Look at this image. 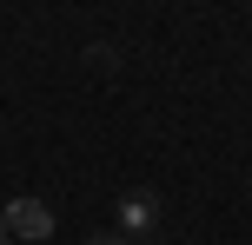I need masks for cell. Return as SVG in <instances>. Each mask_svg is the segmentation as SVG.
I'll return each instance as SVG.
<instances>
[{
  "label": "cell",
  "instance_id": "obj_2",
  "mask_svg": "<svg viewBox=\"0 0 252 245\" xmlns=\"http://www.w3.org/2000/svg\"><path fill=\"white\" fill-rule=\"evenodd\" d=\"M113 219H120V232L153 239V232H159V199H153V192H126L120 206H113Z\"/></svg>",
  "mask_w": 252,
  "mask_h": 245
},
{
  "label": "cell",
  "instance_id": "obj_3",
  "mask_svg": "<svg viewBox=\"0 0 252 245\" xmlns=\"http://www.w3.org/2000/svg\"><path fill=\"white\" fill-rule=\"evenodd\" d=\"M87 245H126V239H87Z\"/></svg>",
  "mask_w": 252,
  "mask_h": 245
},
{
  "label": "cell",
  "instance_id": "obj_1",
  "mask_svg": "<svg viewBox=\"0 0 252 245\" xmlns=\"http://www.w3.org/2000/svg\"><path fill=\"white\" fill-rule=\"evenodd\" d=\"M0 232L7 239H47L53 232L47 199H7V206H0Z\"/></svg>",
  "mask_w": 252,
  "mask_h": 245
},
{
  "label": "cell",
  "instance_id": "obj_4",
  "mask_svg": "<svg viewBox=\"0 0 252 245\" xmlns=\"http://www.w3.org/2000/svg\"><path fill=\"white\" fill-rule=\"evenodd\" d=\"M0 245H13V239H7V232H0Z\"/></svg>",
  "mask_w": 252,
  "mask_h": 245
}]
</instances>
